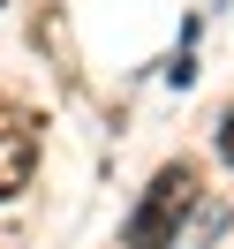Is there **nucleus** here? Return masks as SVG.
<instances>
[{"label": "nucleus", "mask_w": 234, "mask_h": 249, "mask_svg": "<svg viewBox=\"0 0 234 249\" xmlns=\"http://www.w3.org/2000/svg\"><path fill=\"white\" fill-rule=\"evenodd\" d=\"M38 174V113L16 106V98H0V204L23 196Z\"/></svg>", "instance_id": "obj_2"}, {"label": "nucleus", "mask_w": 234, "mask_h": 249, "mask_svg": "<svg viewBox=\"0 0 234 249\" xmlns=\"http://www.w3.org/2000/svg\"><path fill=\"white\" fill-rule=\"evenodd\" d=\"M189 204H197V166H189V159L159 166L151 189H144V204H136V219H128V249H181Z\"/></svg>", "instance_id": "obj_1"}, {"label": "nucleus", "mask_w": 234, "mask_h": 249, "mask_svg": "<svg viewBox=\"0 0 234 249\" xmlns=\"http://www.w3.org/2000/svg\"><path fill=\"white\" fill-rule=\"evenodd\" d=\"M219 159L234 166V106H227V121H219Z\"/></svg>", "instance_id": "obj_3"}]
</instances>
